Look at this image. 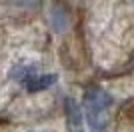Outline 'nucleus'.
<instances>
[{
    "mask_svg": "<svg viewBox=\"0 0 134 132\" xmlns=\"http://www.w3.org/2000/svg\"><path fill=\"white\" fill-rule=\"evenodd\" d=\"M54 82H56V74H38L26 84V88L30 92H38V90H44V88L52 86Z\"/></svg>",
    "mask_w": 134,
    "mask_h": 132,
    "instance_id": "obj_2",
    "label": "nucleus"
},
{
    "mask_svg": "<svg viewBox=\"0 0 134 132\" xmlns=\"http://www.w3.org/2000/svg\"><path fill=\"white\" fill-rule=\"evenodd\" d=\"M68 118H70L72 126H76L80 122V110H78V106L74 104V100H68Z\"/></svg>",
    "mask_w": 134,
    "mask_h": 132,
    "instance_id": "obj_4",
    "label": "nucleus"
},
{
    "mask_svg": "<svg viewBox=\"0 0 134 132\" xmlns=\"http://www.w3.org/2000/svg\"><path fill=\"white\" fill-rule=\"evenodd\" d=\"M112 106V96L94 86L88 88L84 94V110H86V120L92 132H104L108 126V112Z\"/></svg>",
    "mask_w": 134,
    "mask_h": 132,
    "instance_id": "obj_1",
    "label": "nucleus"
},
{
    "mask_svg": "<svg viewBox=\"0 0 134 132\" xmlns=\"http://www.w3.org/2000/svg\"><path fill=\"white\" fill-rule=\"evenodd\" d=\"M34 76H38V74H34V66H26V68H18V70H14V78H18V80H26V84L30 82Z\"/></svg>",
    "mask_w": 134,
    "mask_h": 132,
    "instance_id": "obj_3",
    "label": "nucleus"
}]
</instances>
